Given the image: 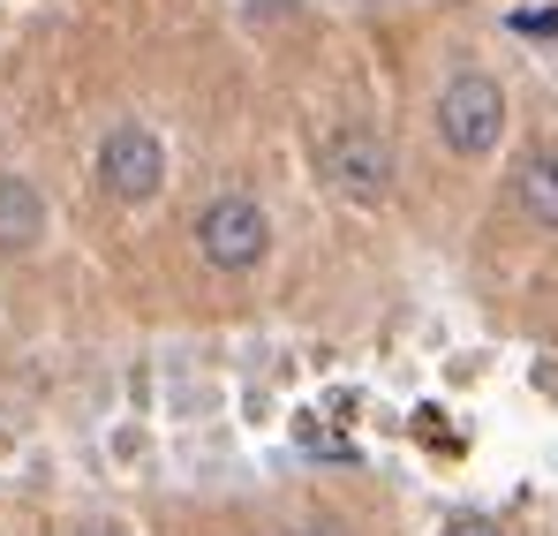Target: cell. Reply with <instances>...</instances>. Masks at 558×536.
<instances>
[{"label": "cell", "mask_w": 558, "mask_h": 536, "mask_svg": "<svg viewBox=\"0 0 558 536\" xmlns=\"http://www.w3.org/2000/svg\"><path fill=\"white\" fill-rule=\"evenodd\" d=\"M317 175L332 196H348L355 212H377L385 196H392V144L363 129V121H340V129H325V144H317Z\"/></svg>", "instance_id": "6da1fadb"}, {"label": "cell", "mask_w": 558, "mask_h": 536, "mask_svg": "<svg viewBox=\"0 0 558 536\" xmlns=\"http://www.w3.org/2000/svg\"><path fill=\"white\" fill-rule=\"evenodd\" d=\"M196 258L211 272H227V279H242V272L265 265V250H272V219H265V204L257 196H211L204 212H196Z\"/></svg>", "instance_id": "7a4b0ae2"}, {"label": "cell", "mask_w": 558, "mask_h": 536, "mask_svg": "<svg viewBox=\"0 0 558 536\" xmlns=\"http://www.w3.org/2000/svg\"><path fill=\"white\" fill-rule=\"evenodd\" d=\"M430 121H438V144L453 159H483L506 136V91H498V76H483V69H461L453 84L438 91Z\"/></svg>", "instance_id": "3957f363"}, {"label": "cell", "mask_w": 558, "mask_h": 536, "mask_svg": "<svg viewBox=\"0 0 558 536\" xmlns=\"http://www.w3.org/2000/svg\"><path fill=\"white\" fill-rule=\"evenodd\" d=\"M98 189L113 196V204H151L159 189H167V144H159V129H144V121H113L106 136H98Z\"/></svg>", "instance_id": "277c9868"}, {"label": "cell", "mask_w": 558, "mask_h": 536, "mask_svg": "<svg viewBox=\"0 0 558 536\" xmlns=\"http://www.w3.org/2000/svg\"><path fill=\"white\" fill-rule=\"evenodd\" d=\"M513 212H521L529 227L558 235V152H551V144L529 152V159L513 167Z\"/></svg>", "instance_id": "5b68a950"}, {"label": "cell", "mask_w": 558, "mask_h": 536, "mask_svg": "<svg viewBox=\"0 0 558 536\" xmlns=\"http://www.w3.org/2000/svg\"><path fill=\"white\" fill-rule=\"evenodd\" d=\"M46 242V196L31 175H0V250H38Z\"/></svg>", "instance_id": "8992f818"}, {"label": "cell", "mask_w": 558, "mask_h": 536, "mask_svg": "<svg viewBox=\"0 0 558 536\" xmlns=\"http://www.w3.org/2000/svg\"><path fill=\"white\" fill-rule=\"evenodd\" d=\"M446 536H506L490 514H461V522H446Z\"/></svg>", "instance_id": "52a82bcc"}, {"label": "cell", "mask_w": 558, "mask_h": 536, "mask_svg": "<svg viewBox=\"0 0 558 536\" xmlns=\"http://www.w3.org/2000/svg\"><path fill=\"white\" fill-rule=\"evenodd\" d=\"M287 536H355L348 522H302V529H287Z\"/></svg>", "instance_id": "ba28073f"}, {"label": "cell", "mask_w": 558, "mask_h": 536, "mask_svg": "<svg viewBox=\"0 0 558 536\" xmlns=\"http://www.w3.org/2000/svg\"><path fill=\"white\" fill-rule=\"evenodd\" d=\"M76 536H129V529H121V522H84Z\"/></svg>", "instance_id": "9c48e42d"}]
</instances>
